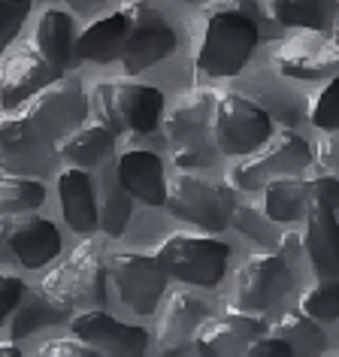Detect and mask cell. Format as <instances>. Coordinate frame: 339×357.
<instances>
[{"mask_svg": "<svg viewBox=\"0 0 339 357\" xmlns=\"http://www.w3.org/2000/svg\"><path fill=\"white\" fill-rule=\"evenodd\" d=\"M206 318H209V306L194 294L185 291L170 294L167 312L160 315L158 324V348L170 354L188 351V348H194V336H197V330L203 327Z\"/></svg>", "mask_w": 339, "mask_h": 357, "instance_id": "cell-19", "label": "cell"}, {"mask_svg": "<svg viewBox=\"0 0 339 357\" xmlns=\"http://www.w3.org/2000/svg\"><path fill=\"white\" fill-rule=\"evenodd\" d=\"M273 137L270 112L243 94H218L212 109V139L221 155L248 158Z\"/></svg>", "mask_w": 339, "mask_h": 357, "instance_id": "cell-7", "label": "cell"}, {"mask_svg": "<svg viewBox=\"0 0 339 357\" xmlns=\"http://www.w3.org/2000/svg\"><path fill=\"white\" fill-rule=\"evenodd\" d=\"M28 284L13 273H0V324H6L13 315V309L19 306V300L24 297Z\"/></svg>", "mask_w": 339, "mask_h": 357, "instance_id": "cell-36", "label": "cell"}, {"mask_svg": "<svg viewBox=\"0 0 339 357\" xmlns=\"http://www.w3.org/2000/svg\"><path fill=\"white\" fill-rule=\"evenodd\" d=\"M6 239H10L13 264H22L24 270H40L61 255V234L49 218H40L37 212L10 215L6 221Z\"/></svg>", "mask_w": 339, "mask_h": 357, "instance_id": "cell-17", "label": "cell"}, {"mask_svg": "<svg viewBox=\"0 0 339 357\" xmlns=\"http://www.w3.org/2000/svg\"><path fill=\"white\" fill-rule=\"evenodd\" d=\"M276 70L291 79H330L339 73V43L324 37V31H300L291 40H285L273 58Z\"/></svg>", "mask_w": 339, "mask_h": 357, "instance_id": "cell-12", "label": "cell"}, {"mask_svg": "<svg viewBox=\"0 0 339 357\" xmlns=\"http://www.w3.org/2000/svg\"><path fill=\"white\" fill-rule=\"evenodd\" d=\"M106 270H110V282H115L124 306H130L137 315H151L155 312L170 279L155 255L119 252L110 257Z\"/></svg>", "mask_w": 339, "mask_h": 357, "instance_id": "cell-11", "label": "cell"}, {"mask_svg": "<svg viewBox=\"0 0 339 357\" xmlns=\"http://www.w3.org/2000/svg\"><path fill=\"white\" fill-rule=\"evenodd\" d=\"M40 354H76V357H88V354H100L94 345H88L85 339H79L76 333H70L67 339H52V342L46 345H40Z\"/></svg>", "mask_w": 339, "mask_h": 357, "instance_id": "cell-37", "label": "cell"}, {"mask_svg": "<svg viewBox=\"0 0 339 357\" xmlns=\"http://www.w3.org/2000/svg\"><path fill=\"white\" fill-rule=\"evenodd\" d=\"M33 49L40 52L49 64H55L61 73L76 67V28H73V15L67 10H46L37 22L33 31Z\"/></svg>", "mask_w": 339, "mask_h": 357, "instance_id": "cell-23", "label": "cell"}, {"mask_svg": "<svg viewBox=\"0 0 339 357\" xmlns=\"http://www.w3.org/2000/svg\"><path fill=\"white\" fill-rule=\"evenodd\" d=\"M88 115V91L76 76H58L15 109H0V167L28 173L55 155V146ZM58 158V155H55Z\"/></svg>", "mask_w": 339, "mask_h": 357, "instance_id": "cell-1", "label": "cell"}, {"mask_svg": "<svg viewBox=\"0 0 339 357\" xmlns=\"http://www.w3.org/2000/svg\"><path fill=\"white\" fill-rule=\"evenodd\" d=\"M31 13V0L28 3H15V0H0V55L6 52V46L19 37L24 19Z\"/></svg>", "mask_w": 339, "mask_h": 357, "instance_id": "cell-34", "label": "cell"}, {"mask_svg": "<svg viewBox=\"0 0 339 357\" xmlns=\"http://www.w3.org/2000/svg\"><path fill=\"white\" fill-rule=\"evenodd\" d=\"M88 112L106 124L115 137L119 133H151L164 112V94L149 82L137 79H115L97 82L88 94Z\"/></svg>", "mask_w": 339, "mask_h": 357, "instance_id": "cell-3", "label": "cell"}, {"mask_svg": "<svg viewBox=\"0 0 339 357\" xmlns=\"http://www.w3.org/2000/svg\"><path fill=\"white\" fill-rule=\"evenodd\" d=\"M303 255L309 257L318 279L339 275V218L333 209L312 203L303 230Z\"/></svg>", "mask_w": 339, "mask_h": 357, "instance_id": "cell-20", "label": "cell"}, {"mask_svg": "<svg viewBox=\"0 0 339 357\" xmlns=\"http://www.w3.org/2000/svg\"><path fill=\"white\" fill-rule=\"evenodd\" d=\"M76 15H97L106 6V0H64Z\"/></svg>", "mask_w": 339, "mask_h": 357, "instance_id": "cell-39", "label": "cell"}, {"mask_svg": "<svg viewBox=\"0 0 339 357\" xmlns=\"http://www.w3.org/2000/svg\"><path fill=\"white\" fill-rule=\"evenodd\" d=\"M270 333L285 339L291 345L294 354H321L327 351V336L321 330V321L306 315L303 309L282 312L279 318L270 324Z\"/></svg>", "mask_w": 339, "mask_h": 357, "instance_id": "cell-29", "label": "cell"}, {"mask_svg": "<svg viewBox=\"0 0 339 357\" xmlns=\"http://www.w3.org/2000/svg\"><path fill=\"white\" fill-rule=\"evenodd\" d=\"M149 3H151V0H149Z\"/></svg>", "mask_w": 339, "mask_h": 357, "instance_id": "cell-45", "label": "cell"}, {"mask_svg": "<svg viewBox=\"0 0 339 357\" xmlns=\"http://www.w3.org/2000/svg\"><path fill=\"white\" fill-rule=\"evenodd\" d=\"M333 40L339 43V24H336V31H333Z\"/></svg>", "mask_w": 339, "mask_h": 357, "instance_id": "cell-43", "label": "cell"}, {"mask_svg": "<svg viewBox=\"0 0 339 357\" xmlns=\"http://www.w3.org/2000/svg\"><path fill=\"white\" fill-rule=\"evenodd\" d=\"M58 197L64 221L76 234H91V230L100 227V221H97V191L88 169L67 167L64 173H58Z\"/></svg>", "mask_w": 339, "mask_h": 357, "instance_id": "cell-21", "label": "cell"}, {"mask_svg": "<svg viewBox=\"0 0 339 357\" xmlns=\"http://www.w3.org/2000/svg\"><path fill=\"white\" fill-rule=\"evenodd\" d=\"M266 212L264 206L257 209L252 203H236L234 206V215H230V225H234L239 234H246L248 239H255V243H266V236H270V230H266Z\"/></svg>", "mask_w": 339, "mask_h": 357, "instance_id": "cell-33", "label": "cell"}, {"mask_svg": "<svg viewBox=\"0 0 339 357\" xmlns=\"http://www.w3.org/2000/svg\"><path fill=\"white\" fill-rule=\"evenodd\" d=\"M112 169L133 200H142V203H149V206H164L167 203L164 160H160L155 151H146V149L121 151V155L112 160Z\"/></svg>", "mask_w": 339, "mask_h": 357, "instance_id": "cell-18", "label": "cell"}, {"mask_svg": "<svg viewBox=\"0 0 339 357\" xmlns=\"http://www.w3.org/2000/svg\"><path fill=\"white\" fill-rule=\"evenodd\" d=\"M252 0L216 6L203 19V40L197 49V70L203 76L230 79L243 73L261 40V24Z\"/></svg>", "mask_w": 339, "mask_h": 357, "instance_id": "cell-2", "label": "cell"}, {"mask_svg": "<svg viewBox=\"0 0 339 357\" xmlns=\"http://www.w3.org/2000/svg\"><path fill=\"white\" fill-rule=\"evenodd\" d=\"M291 264L282 255H252L236 273V309L266 312L291 291Z\"/></svg>", "mask_w": 339, "mask_h": 357, "instance_id": "cell-13", "label": "cell"}, {"mask_svg": "<svg viewBox=\"0 0 339 357\" xmlns=\"http://www.w3.org/2000/svg\"><path fill=\"white\" fill-rule=\"evenodd\" d=\"M300 309L315 321H336L339 318V275L318 279L300 297Z\"/></svg>", "mask_w": 339, "mask_h": 357, "instance_id": "cell-31", "label": "cell"}, {"mask_svg": "<svg viewBox=\"0 0 339 357\" xmlns=\"http://www.w3.org/2000/svg\"><path fill=\"white\" fill-rule=\"evenodd\" d=\"M133 212V197L124 191L112 167H100L97 176V221L106 236H121Z\"/></svg>", "mask_w": 339, "mask_h": 357, "instance_id": "cell-26", "label": "cell"}, {"mask_svg": "<svg viewBox=\"0 0 339 357\" xmlns=\"http://www.w3.org/2000/svg\"><path fill=\"white\" fill-rule=\"evenodd\" d=\"M276 24L300 31H327L339 15V0H270Z\"/></svg>", "mask_w": 339, "mask_h": 357, "instance_id": "cell-27", "label": "cell"}, {"mask_svg": "<svg viewBox=\"0 0 339 357\" xmlns=\"http://www.w3.org/2000/svg\"><path fill=\"white\" fill-rule=\"evenodd\" d=\"M318 164L330 173L339 169V130H327V137L318 142Z\"/></svg>", "mask_w": 339, "mask_h": 357, "instance_id": "cell-38", "label": "cell"}, {"mask_svg": "<svg viewBox=\"0 0 339 357\" xmlns=\"http://www.w3.org/2000/svg\"><path fill=\"white\" fill-rule=\"evenodd\" d=\"M309 206H312L309 178L303 173L279 176V178H273V182H266L264 212L276 225H291V221H297V218H306Z\"/></svg>", "mask_w": 339, "mask_h": 357, "instance_id": "cell-25", "label": "cell"}, {"mask_svg": "<svg viewBox=\"0 0 339 357\" xmlns=\"http://www.w3.org/2000/svg\"><path fill=\"white\" fill-rule=\"evenodd\" d=\"M158 264L167 275L197 288H216L225 279L230 245L212 236H191V234H173L158 245Z\"/></svg>", "mask_w": 339, "mask_h": 357, "instance_id": "cell-6", "label": "cell"}, {"mask_svg": "<svg viewBox=\"0 0 339 357\" xmlns=\"http://www.w3.org/2000/svg\"><path fill=\"white\" fill-rule=\"evenodd\" d=\"M46 185L33 176L3 173L0 176V215H24L43 206Z\"/></svg>", "mask_w": 339, "mask_h": 357, "instance_id": "cell-30", "label": "cell"}, {"mask_svg": "<svg viewBox=\"0 0 339 357\" xmlns=\"http://www.w3.org/2000/svg\"><path fill=\"white\" fill-rule=\"evenodd\" d=\"M309 164H312L309 142L294 130H282L276 139L273 137L266 139L248 160L236 164L227 178L239 191H257L266 188V182H273L279 176L303 173V169H309Z\"/></svg>", "mask_w": 339, "mask_h": 357, "instance_id": "cell-10", "label": "cell"}, {"mask_svg": "<svg viewBox=\"0 0 339 357\" xmlns=\"http://www.w3.org/2000/svg\"><path fill=\"white\" fill-rule=\"evenodd\" d=\"M309 197L312 203L318 206H327V209H339V176L324 169V173H315L309 176Z\"/></svg>", "mask_w": 339, "mask_h": 357, "instance_id": "cell-35", "label": "cell"}, {"mask_svg": "<svg viewBox=\"0 0 339 357\" xmlns=\"http://www.w3.org/2000/svg\"><path fill=\"white\" fill-rule=\"evenodd\" d=\"M64 76L55 64H49L37 49H22L0 61V109H15L28 97H33L40 88Z\"/></svg>", "mask_w": 339, "mask_h": 357, "instance_id": "cell-16", "label": "cell"}, {"mask_svg": "<svg viewBox=\"0 0 339 357\" xmlns=\"http://www.w3.org/2000/svg\"><path fill=\"white\" fill-rule=\"evenodd\" d=\"M0 354H3V357H15V354H22V348H19L15 339H10V342H0Z\"/></svg>", "mask_w": 339, "mask_h": 357, "instance_id": "cell-41", "label": "cell"}, {"mask_svg": "<svg viewBox=\"0 0 339 357\" xmlns=\"http://www.w3.org/2000/svg\"><path fill=\"white\" fill-rule=\"evenodd\" d=\"M218 91L212 88H194L182 97L167 115V139L173 164L182 169L209 167L218 158V146L212 139V109H216Z\"/></svg>", "mask_w": 339, "mask_h": 357, "instance_id": "cell-4", "label": "cell"}, {"mask_svg": "<svg viewBox=\"0 0 339 357\" xmlns=\"http://www.w3.org/2000/svg\"><path fill=\"white\" fill-rule=\"evenodd\" d=\"M15 3H28V0H15Z\"/></svg>", "mask_w": 339, "mask_h": 357, "instance_id": "cell-44", "label": "cell"}, {"mask_svg": "<svg viewBox=\"0 0 339 357\" xmlns=\"http://www.w3.org/2000/svg\"><path fill=\"white\" fill-rule=\"evenodd\" d=\"M106 270L100 248L94 243H82L73 248V255L64 264H58L49 275H43L40 291L61 309H103L106 306Z\"/></svg>", "mask_w": 339, "mask_h": 357, "instance_id": "cell-5", "label": "cell"}, {"mask_svg": "<svg viewBox=\"0 0 339 357\" xmlns=\"http://www.w3.org/2000/svg\"><path fill=\"white\" fill-rule=\"evenodd\" d=\"M61 321H67V309L55 306L43 291H24V297L10 315V339L19 342V339L37 333L43 327L61 324Z\"/></svg>", "mask_w": 339, "mask_h": 357, "instance_id": "cell-28", "label": "cell"}, {"mask_svg": "<svg viewBox=\"0 0 339 357\" xmlns=\"http://www.w3.org/2000/svg\"><path fill=\"white\" fill-rule=\"evenodd\" d=\"M70 330L94 345L100 354H142L149 348V333L137 324H124L103 309H82L70 318Z\"/></svg>", "mask_w": 339, "mask_h": 357, "instance_id": "cell-14", "label": "cell"}, {"mask_svg": "<svg viewBox=\"0 0 339 357\" xmlns=\"http://www.w3.org/2000/svg\"><path fill=\"white\" fill-rule=\"evenodd\" d=\"M164 206L170 209V215L188 221L194 227L209 230V234H218V230H225L230 225L236 194L225 188V185L206 182V178L194 173H179L176 178H170Z\"/></svg>", "mask_w": 339, "mask_h": 357, "instance_id": "cell-8", "label": "cell"}, {"mask_svg": "<svg viewBox=\"0 0 339 357\" xmlns=\"http://www.w3.org/2000/svg\"><path fill=\"white\" fill-rule=\"evenodd\" d=\"M264 333H270V324H266L257 312L230 309L227 315H221V318L203 321V327L197 330V336H194V351H200V354H246V348Z\"/></svg>", "mask_w": 339, "mask_h": 357, "instance_id": "cell-15", "label": "cell"}, {"mask_svg": "<svg viewBox=\"0 0 339 357\" xmlns=\"http://www.w3.org/2000/svg\"><path fill=\"white\" fill-rule=\"evenodd\" d=\"M185 3H212V0H185Z\"/></svg>", "mask_w": 339, "mask_h": 357, "instance_id": "cell-42", "label": "cell"}, {"mask_svg": "<svg viewBox=\"0 0 339 357\" xmlns=\"http://www.w3.org/2000/svg\"><path fill=\"white\" fill-rule=\"evenodd\" d=\"M128 28H124V46H121V70L128 76L142 73L146 67H155L158 61L176 52V33L164 19V13H158L155 6H149V0H137V3L121 6Z\"/></svg>", "mask_w": 339, "mask_h": 357, "instance_id": "cell-9", "label": "cell"}, {"mask_svg": "<svg viewBox=\"0 0 339 357\" xmlns=\"http://www.w3.org/2000/svg\"><path fill=\"white\" fill-rule=\"evenodd\" d=\"M112 151H115V133L100 121L91 124L82 121L55 146L58 160H67L70 167H82V169H100L112 158Z\"/></svg>", "mask_w": 339, "mask_h": 357, "instance_id": "cell-22", "label": "cell"}, {"mask_svg": "<svg viewBox=\"0 0 339 357\" xmlns=\"http://www.w3.org/2000/svg\"><path fill=\"white\" fill-rule=\"evenodd\" d=\"M279 248H282V257H285V261L294 264V257L303 252V234H300V239L291 236V234H285V236L279 239Z\"/></svg>", "mask_w": 339, "mask_h": 357, "instance_id": "cell-40", "label": "cell"}, {"mask_svg": "<svg viewBox=\"0 0 339 357\" xmlns=\"http://www.w3.org/2000/svg\"><path fill=\"white\" fill-rule=\"evenodd\" d=\"M309 121L318 130H339V73L327 79V85L312 97Z\"/></svg>", "mask_w": 339, "mask_h": 357, "instance_id": "cell-32", "label": "cell"}, {"mask_svg": "<svg viewBox=\"0 0 339 357\" xmlns=\"http://www.w3.org/2000/svg\"><path fill=\"white\" fill-rule=\"evenodd\" d=\"M124 28H128L124 10L103 15L94 24H88L76 37L79 61H91V64H112V61H119L124 46Z\"/></svg>", "mask_w": 339, "mask_h": 357, "instance_id": "cell-24", "label": "cell"}]
</instances>
